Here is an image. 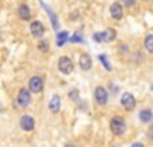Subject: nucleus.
Listing matches in <instances>:
<instances>
[{
  "label": "nucleus",
  "instance_id": "f257e3e1",
  "mask_svg": "<svg viewBox=\"0 0 153 147\" xmlns=\"http://www.w3.org/2000/svg\"><path fill=\"white\" fill-rule=\"evenodd\" d=\"M110 130L113 135H123L126 132V121L121 117H113L110 121Z\"/></svg>",
  "mask_w": 153,
  "mask_h": 147
},
{
  "label": "nucleus",
  "instance_id": "f03ea898",
  "mask_svg": "<svg viewBox=\"0 0 153 147\" xmlns=\"http://www.w3.org/2000/svg\"><path fill=\"white\" fill-rule=\"evenodd\" d=\"M58 69L61 74H65V75H69V74L74 71V63L69 57H61L58 60Z\"/></svg>",
  "mask_w": 153,
  "mask_h": 147
},
{
  "label": "nucleus",
  "instance_id": "7ed1b4c3",
  "mask_svg": "<svg viewBox=\"0 0 153 147\" xmlns=\"http://www.w3.org/2000/svg\"><path fill=\"white\" fill-rule=\"evenodd\" d=\"M28 86H29V91L32 94H40L43 91V80L40 77H37V75L35 77H31Z\"/></svg>",
  "mask_w": 153,
  "mask_h": 147
},
{
  "label": "nucleus",
  "instance_id": "20e7f679",
  "mask_svg": "<svg viewBox=\"0 0 153 147\" xmlns=\"http://www.w3.org/2000/svg\"><path fill=\"white\" fill-rule=\"evenodd\" d=\"M31 103V92L26 89H20L17 94V104L20 107H26Z\"/></svg>",
  "mask_w": 153,
  "mask_h": 147
},
{
  "label": "nucleus",
  "instance_id": "39448f33",
  "mask_svg": "<svg viewBox=\"0 0 153 147\" xmlns=\"http://www.w3.org/2000/svg\"><path fill=\"white\" fill-rule=\"evenodd\" d=\"M121 104H123V107H124L126 110H132V109H135V106H136V100H135V97H133L132 94L126 92V94H123V97H121Z\"/></svg>",
  "mask_w": 153,
  "mask_h": 147
},
{
  "label": "nucleus",
  "instance_id": "423d86ee",
  "mask_svg": "<svg viewBox=\"0 0 153 147\" xmlns=\"http://www.w3.org/2000/svg\"><path fill=\"white\" fill-rule=\"evenodd\" d=\"M20 127H22L23 130H26V132L32 130V129L35 127V120H34L31 115H23V117L20 118Z\"/></svg>",
  "mask_w": 153,
  "mask_h": 147
},
{
  "label": "nucleus",
  "instance_id": "0eeeda50",
  "mask_svg": "<svg viewBox=\"0 0 153 147\" xmlns=\"http://www.w3.org/2000/svg\"><path fill=\"white\" fill-rule=\"evenodd\" d=\"M31 34H32L34 37H37V39L43 37V35H45V26H43V23L38 22V20L32 22V23H31Z\"/></svg>",
  "mask_w": 153,
  "mask_h": 147
},
{
  "label": "nucleus",
  "instance_id": "6e6552de",
  "mask_svg": "<svg viewBox=\"0 0 153 147\" xmlns=\"http://www.w3.org/2000/svg\"><path fill=\"white\" fill-rule=\"evenodd\" d=\"M95 100H97L98 104L104 106V104L107 103V100H109V94H107V91H106L104 88H97V89H95Z\"/></svg>",
  "mask_w": 153,
  "mask_h": 147
},
{
  "label": "nucleus",
  "instance_id": "1a4fd4ad",
  "mask_svg": "<svg viewBox=\"0 0 153 147\" xmlns=\"http://www.w3.org/2000/svg\"><path fill=\"white\" fill-rule=\"evenodd\" d=\"M110 14H112V17H113L115 20H120V19L123 17V6L120 5V2L112 3V6H110Z\"/></svg>",
  "mask_w": 153,
  "mask_h": 147
},
{
  "label": "nucleus",
  "instance_id": "9d476101",
  "mask_svg": "<svg viewBox=\"0 0 153 147\" xmlns=\"http://www.w3.org/2000/svg\"><path fill=\"white\" fill-rule=\"evenodd\" d=\"M80 68L83 69V71H89L92 68V58L89 57L87 54H83L81 57H80Z\"/></svg>",
  "mask_w": 153,
  "mask_h": 147
},
{
  "label": "nucleus",
  "instance_id": "9b49d317",
  "mask_svg": "<svg viewBox=\"0 0 153 147\" xmlns=\"http://www.w3.org/2000/svg\"><path fill=\"white\" fill-rule=\"evenodd\" d=\"M60 104H61L60 97H58V95H54L52 98H51V103H49V109H51V112L57 114L58 110H60Z\"/></svg>",
  "mask_w": 153,
  "mask_h": 147
},
{
  "label": "nucleus",
  "instance_id": "f8f14e48",
  "mask_svg": "<svg viewBox=\"0 0 153 147\" xmlns=\"http://www.w3.org/2000/svg\"><path fill=\"white\" fill-rule=\"evenodd\" d=\"M19 16L23 19V20H29L31 19V11L26 5H20L19 6Z\"/></svg>",
  "mask_w": 153,
  "mask_h": 147
},
{
  "label": "nucleus",
  "instance_id": "ddd939ff",
  "mask_svg": "<svg viewBox=\"0 0 153 147\" xmlns=\"http://www.w3.org/2000/svg\"><path fill=\"white\" fill-rule=\"evenodd\" d=\"M101 35H103V42H112V40H115V37H117V32H115V29L109 28L107 31L101 32Z\"/></svg>",
  "mask_w": 153,
  "mask_h": 147
},
{
  "label": "nucleus",
  "instance_id": "4468645a",
  "mask_svg": "<svg viewBox=\"0 0 153 147\" xmlns=\"http://www.w3.org/2000/svg\"><path fill=\"white\" fill-rule=\"evenodd\" d=\"M139 118H141V121H144V122L152 121V118H153V115H152V110H149V109L141 110V112H139Z\"/></svg>",
  "mask_w": 153,
  "mask_h": 147
},
{
  "label": "nucleus",
  "instance_id": "2eb2a0df",
  "mask_svg": "<svg viewBox=\"0 0 153 147\" xmlns=\"http://www.w3.org/2000/svg\"><path fill=\"white\" fill-rule=\"evenodd\" d=\"M146 49L153 54V35H147L146 37Z\"/></svg>",
  "mask_w": 153,
  "mask_h": 147
},
{
  "label": "nucleus",
  "instance_id": "dca6fc26",
  "mask_svg": "<svg viewBox=\"0 0 153 147\" xmlns=\"http://www.w3.org/2000/svg\"><path fill=\"white\" fill-rule=\"evenodd\" d=\"M38 48H40V51H42V52H46L48 49H49V45L45 43V42H40V43H38Z\"/></svg>",
  "mask_w": 153,
  "mask_h": 147
},
{
  "label": "nucleus",
  "instance_id": "f3484780",
  "mask_svg": "<svg viewBox=\"0 0 153 147\" xmlns=\"http://www.w3.org/2000/svg\"><path fill=\"white\" fill-rule=\"evenodd\" d=\"M66 37H68L66 32H61V34H60V40H57V43H58V45H63V42L66 40Z\"/></svg>",
  "mask_w": 153,
  "mask_h": 147
},
{
  "label": "nucleus",
  "instance_id": "a211bd4d",
  "mask_svg": "<svg viewBox=\"0 0 153 147\" xmlns=\"http://www.w3.org/2000/svg\"><path fill=\"white\" fill-rule=\"evenodd\" d=\"M94 40H95V42H103V35H101V32L94 34Z\"/></svg>",
  "mask_w": 153,
  "mask_h": 147
},
{
  "label": "nucleus",
  "instance_id": "6ab92c4d",
  "mask_svg": "<svg viewBox=\"0 0 153 147\" xmlns=\"http://www.w3.org/2000/svg\"><path fill=\"white\" fill-rule=\"evenodd\" d=\"M135 2H136V0H123V3L126 6H132V5H135Z\"/></svg>",
  "mask_w": 153,
  "mask_h": 147
},
{
  "label": "nucleus",
  "instance_id": "aec40b11",
  "mask_svg": "<svg viewBox=\"0 0 153 147\" xmlns=\"http://www.w3.org/2000/svg\"><path fill=\"white\" fill-rule=\"evenodd\" d=\"M147 133H149V138H150V140H153V126L147 130Z\"/></svg>",
  "mask_w": 153,
  "mask_h": 147
}]
</instances>
